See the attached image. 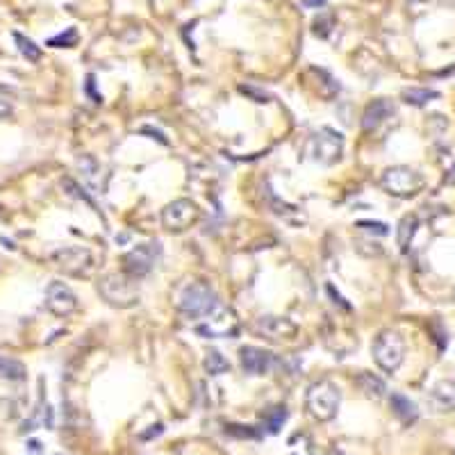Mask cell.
<instances>
[{"label": "cell", "instance_id": "1", "mask_svg": "<svg viewBox=\"0 0 455 455\" xmlns=\"http://www.w3.org/2000/svg\"><path fill=\"white\" fill-rule=\"evenodd\" d=\"M98 294L103 296L107 305L127 309L139 303V285L136 278L127 276V273H107L98 280Z\"/></svg>", "mask_w": 455, "mask_h": 455}, {"label": "cell", "instance_id": "2", "mask_svg": "<svg viewBox=\"0 0 455 455\" xmlns=\"http://www.w3.org/2000/svg\"><path fill=\"white\" fill-rule=\"evenodd\" d=\"M216 303L218 298L214 294V289L200 280H189L185 285H180L176 291V307L191 318L205 316Z\"/></svg>", "mask_w": 455, "mask_h": 455}, {"label": "cell", "instance_id": "3", "mask_svg": "<svg viewBox=\"0 0 455 455\" xmlns=\"http://www.w3.org/2000/svg\"><path fill=\"white\" fill-rule=\"evenodd\" d=\"M342 403V391L332 380H318L309 385L305 394V407L316 421H332Z\"/></svg>", "mask_w": 455, "mask_h": 455}, {"label": "cell", "instance_id": "4", "mask_svg": "<svg viewBox=\"0 0 455 455\" xmlns=\"http://www.w3.org/2000/svg\"><path fill=\"white\" fill-rule=\"evenodd\" d=\"M371 353L382 371L394 373L405 360V342L396 330H382L373 342Z\"/></svg>", "mask_w": 455, "mask_h": 455}, {"label": "cell", "instance_id": "5", "mask_svg": "<svg viewBox=\"0 0 455 455\" xmlns=\"http://www.w3.org/2000/svg\"><path fill=\"white\" fill-rule=\"evenodd\" d=\"M382 189L387 194L396 196V198H410L421 191L424 187V176L419 171H414L412 167H389L385 173H382Z\"/></svg>", "mask_w": 455, "mask_h": 455}, {"label": "cell", "instance_id": "6", "mask_svg": "<svg viewBox=\"0 0 455 455\" xmlns=\"http://www.w3.org/2000/svg\"><path fill=\"white\" fill-rule=\"evenodd\" d=\"M307 158L318 164H335L344 153V134L332 127H321L307 141Z\"/></svg>", "mask_w": 455, "mask_h": 455}, {"label": "cell", "instance_id": "7", "mask_svg": "<svg viewBox=\"0 0 455 455\" xmlns=\"http://www.w3.org/2000/svg\"><path fill=\"white\" fill-rule=\"evenodd\" d=\"M162 258V246L158 241L139 244L123 255V271L132 278H144L155 269Z\"/></svg>", "mask_w": 455, "mask_h": 455}, {"label": "cell", "instance_id": "8", "mask_svg": "<svg viewBox=\"0 0 455 455\" xmlns=\"http://www.w3.org/2000/svg\"><path fill=\"white\" fill-rule=\"evenodd\" d=\"M203 318L205 321L198 326V332L203 337L218 340V337H234L237 330H239V318H237V314L230 307H225L221 303H216Z\"/></svg>", "mask_w": 455, "mask_h": 455}, {"label": "cell", "instance_id": "9", "mask_svg": "<svg viewBox=\"0 0 455 455\" xmlns=\"http://www.w3.org/2000/svg\"><path fill=\"white\" fill-rule=\"evenodd\" d=\"M200 218V209L194 200L178 198L162 209V225L171 232H185Z\"/></svg>", "mask_w": 455, "mask_h": 455}, {"label": "cell", "instance_id": "10", "mask_svg": "<svg viewBox=\"0 0 455 455\" xmlns=\"http://www.w3.org/2000/svg\"><path fill=\"white\" fill-rule=\"evenodd\" d=\"M255 335H260L262 340L267 342H285V340H294L298 332V326L287 316H260L258 321L253 323Z\"/></svg>", "mask_w": 455, "mask_h": 455}, {"label": "cell", "instance_id": "11", "mask_svg": "<svg viewBox=\"0 0 455 455\" xmlns=\"http://www.w3.org/2000/svg\"><path fill=\"white\" fill-rule=\"evenodd\" d=\"M52 264L59 271L66 273V276L82 278V276H89L91 267H94V260H91V253L87 248H64L52 255Z\"/></svg>", "mask_w": 455, "mask_h": 455}, {"label": "cell", "instance_id": "12", "mask_svg": "<svg viewBox=\"0 0 455 455\" xmlns=\"http://www.w3.org/2000/svg\"><path fill=\"white\" fill-rule=\"evenodd\" d=\"M46 307L50 309L55 316H71L78 309V296L66 282L55 280L46 289Z\"/></svg>", "mask_w": 455, "mask_h": 455}, {"label": "cell", "instance_id": "13", "mask_svg": "<svg viewBox=\"0 0 455 455\" xmlns=\"http://www.w3.org/2000/svg\"><path fill=\"white\" fill-rule=\"evenodd\" d=\"M239 362L248 376H264V373L276 367V355L260 349V346H244V349H239Z\"/></svg>", "mask_w": 455, "mask_h": 455}, {"label": "cell", "instance_id": "14", "mask_svg": "<svg viewBox=\"0 0 455 455\" xmlns=\"http://www.w3.org/2000/svg\"><path fill=\"white\" fill-rule=\"evenodd\" d=\"M391 114H394V105H391L389 100H385V98L373 100V103L367 105V109H364V114H362V130L373 132L378 125L385 123Z\"/></svg>", "mask_w": 455, "mask_h": 455}, {"label": "cell", "instance_id": "15", "mask_svg": "<svg viewBox=\"0 0 455 455\" xmlns=\"http://www.w3.org/2000/svg\"><path fill=\"white\" fill-rule=\"evenodd\" d=\"M430 405L437 412H455V380H440L430 389Z\"/></svg>", "mask_w": 455, "mask_h": 455}, {"label": "cell", "instance_id": "16", "mask_svg": "<svg viewBox=\"0 0 455 455\" xmlns=\"http://www.w3.org/2000/svg\"><path fill=\"white\" fill-rule=\"evenodd\" d=\"M389 405H391V412H394L403 424H412V421H416L419 410H416V405H414L407 396H403V394H391Z\"/></svg>", "mask_w": 455, "mask_h": 455}, {"label": "cell", "instance_id": "17", "mask_svg": "<svg viewBox=\"0 0 455 455\" xmlns=\"http://www.w3.org/2000/svg\"><path fill=\"white\" fill-rule=\"evenodd\" d=\"M355 385L360 387V391L367 398H382L385 396V391H387V387H385V382H382L378 376H373V373H360L358 378H355Z\"/></svg>", "mask_w": 455, "mask_h": 455}, {"label": "cell", "instance_id": "18", "mask_svg": "<svg viewBox=\"0 0 455 455\" xmlns=\"http://www.w3.org/2000/svg\"><path fill=\"white\" fill-rule=\"evenodd\" d=\"M416 227H419V218L414 214H407V216L400 218L398 230H396V241H398V248L403 253H407L410 244H412L414 234H416Z\"/></svg>", "mask_w": 455, "mask_h": 455}, {"label": "cell", "instance_id": "19", "mask_svg": "<svg viewBox=\"0 0 455 455\" xmlns=\"http://www.w3.org/2000/svg\"><path fill=\"white\" fill-rule=\"evenodd\" d=\"M0 378L5 380H25L27 378V369L23 362H18L14 358H5L0 355Z\"/></svg>", "mask_w": 455, "mask_h": 455}, {"label": "cell", "instance_id": "20", "mask_svg": "<svg viewBox=\"0 0 455 455\" xmlns=\"http://www.w3.org/2000/svg\"><path fill=\"white\" fill-rule=\"evenodd\" d=\"M435 98H440V91H435V89H405L403 91V100L407 105H414V107H424Z\"/></svg>", "mask_w": 455, "mask_h": 455}, {"label": "cell", "instance_id": "21", "mask_svg": "<svg viewBox=\"0 0 455 455\" xmlns=\"http://www.w3.org/2000/svg\"><path fill=\"white\" fill-rule=\"evenodd\" d=\"M14 41L18 46V52L23 55L27 62H39L41 59V48L32 39H27L21 32H14Z\"/></svg>", "mask_w": 455, "mask_h": 455}, {"label": "cell", "instance_id": "22", "mask_svg": "<svg viewBox=\"0 0 455 455\" xmlns=\"http://www.w3.org/2000/svg\"><path fill=\"white\" fill-rule=\"evenodd\" d=\"M78 167L82 171V176L89 182V185H98V176H100V164L96 162V158H91V155H80L78 158Z\"/></svg>", "mask_w": 455, "mask_h": 455}, {"label": "cell", "instance_id": "23", "mask_svg": "<svg viewBox=\"0 0 455 455\" xmlns=\"http://www.w3.org/2000/svg\"><path fill=\"white\" fill-rule=\"evenodd\" d=\"M203 367H205V371L209 373V376H221V373H225L227 369H230V362H227L218 351H209L205 355Z\"/></svg>", "mask_w": 455, "mask_h": 455}, {"label": "cell", "instance_id": "24", "mask_svg": "<svg viewBox=\"0 0 455 455\" xmlns=\"http://www.w3.org/2000/svg\"><path fill=\"white\" fill-rule=\"evenodd\" d=\"M287 419V410L285 407H271L269 412H264V421H267V428L271 435H276L280 430V426L285 424Z\"/></svg>", "mask_w": 455, "mask_h": 455}, {"label": "cell", "instance_id": "25", "mask_svg": "<svg viewBox=\"0 0 455 455\" xmlns=\"http://www.w3.org/2000/svg\"><path fill=\"white\" fill-rule=\"evenodd\" d=\"M78 43V32H76V27H69L66 34H57V36H52V39L48 41V46H52V48H71V46H76Z\"/></svg>", "mask_w": 455, "mask_h": 455}, {"label": "cell", "instance_id": "26", "mask_svg": "<svg viewBox=\"0 0 455 455\" xmlns=\"http://www.w3.org/2000/svg\"><path fill=\"white\" fill-rule=\"evenodd\" d=\"M332 25H335V18L330 14H321L316 18V21L312 23V32L316 36H321V39H326L328 34L332 32Z\"/></svg>", "mask_w": 455, "mask_h": 455}, {"label": "cell", "instance_id": "27", "mask_svg": "<svg viewBox=\"0 0 455 455\" xmlns=\"http://www.w3.org/2000/svg\"><path fill=\"white\" fill-rule=\"evenodd\" d=\"M62 187H64V191H66L69 196H73V198H78V200H85V203H89V205H94V200H91L87 194H85V189H80V185L76 180H71V178H64L62 180Z\"/></svg>", "mask_w": 455, "mask_h": 455}, {"label": "cell", "instance_id": "28", "mask_svg": "<svg viewBox=\"0 0 455 455\" xmlns=\"http://www.w3.org/2000/svg\"><path fill=\"white\" fill-rule=\"evenodd\" d=\"M358 227L364 232H373V234H380V237H385L389 232V227L380 221H358Z\"/></svg>", "mask_w": 455, "mask_h": 455}, {"label": "cell", "instance_id": "29", "mask_svg": "<svg viewBox=\"0 0 455 455\" xmlns=\"http://www.w3.org/2000/svg\"><path fill=\"white\" fill-rule=\"evenodd\" d=\"M225 433L227 435H234V437H260L258 430H253L251 426H234V424L225 426Z\"/></svg>", "mask_w": 455, "mask_h": 455}, {"label": "cell", "instance_id": "30", "mask_svg": "<svg viewBox=\"0 0 455 455\" xmlns=\"http://www.w3.org/2000/svg\"><path fill=\"white\" fill-rule=\"evenodd\" d=\"M239 91H241V94L253 96V98H255V103H269V96L264 94V91H255L253 87H239Z\"/></svg>", "mask_w": 455, "mask_h": 455}, {"label": "cell", "instance_id": "31", "mask_svg": "<svg viewBox=\"0 0 455 455\" xmlns=\"http://www.w3.org/2000/svg\"><path fill=\"white\" fill-rule=\"evenodd\" d=\"M433 3H435V0H410L407 5L412 7L414 12H424V9H426V7H430Z\"/></svg>", "mask_w": 455, "mask_h": 455}, {"label": "cell", "instance_id": "32", "mask_svg": "<svg viewBox=\"0 0 455 455\" xmlns=\"http://www.w3.org/2000/svg\"><path fill=\"white\" fill-rule=\"evenodd\" d=\"M328 294H330V296L335 298V303H340V305H342L344 309H351V305L346 303V300H344V298H342L340 294H337V291H335V287H332V285H328Z\"/></svg>", "mask_w": 455, "mask_h": 455}, {"label": "cell", "instance_id": "33", "mask_svg": "<svg viewBox=\"0 0 455 455\" xmlns=\"http://www.w3.org/2000/svg\"><path fill=\"white\" fill-rule=\"evenodd\" d=\"M12 112H14L12 105H9L7 100H0V118H9V116H12Z\"/></svg>", "mask_w": 455, "mask_h": 455}, {"label": "cell", "instance_id": "34", "mask_svg": "<svg viewBox=\"0 0 455 455\" xmlns=\"http://www.w3.org/2000/svg\"><path fill=\"white\" fill-rule=\"evenodd\" d=\"M141 132H146V134H153L155 139H158V141H162V144H169V139H167V136H164L162 132H158V130H150V127H144Z\"/></svg>", "mask_w": 455, "mask_h": 455}, {"label": "cell", "instance_id": "35", "mask_svg": "<svg viewBox=\"0 0 455 455\" xmlns=\"http://www.w3.org/2000/svg\"><path fill=\"white\" fill-rule=\"evenodd\" d=\"M303 5L305 7H326V0H303Z\"/></svg>", "mask_w": 455, "mask_h": 455}, {"label": "cell", "instance_id": "36", "mask_svg": "<svg viewBox=\"0 0 455 455\" xmlns=\"http://www.w3.org/2000/svg\"><path fill=\"white\" fill-rule=\"evenodd\" d=\"M27 446H30V451H34V453H39V451H41V444H39V442H34V440H32L30 444H27Z\"/></svg>", "mask_w": 455, "mask_h": 455}, {"label": "cell", "instance_id": "37", "mask_svg": "<svg viewBox=\"0 0 455 455\" xmlns=\"http://www.w3.org/2000/svg\"><path fill=\"white\" fill-rule=\"evenodd\" d=\"M453 298H455V289H453Z\"/></svg>", "mask_w": 455, "mask_h": 455}]
</instances>
